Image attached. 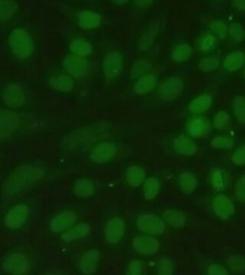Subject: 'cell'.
Listing matches in <instances>:
<instances>
[{
	"label": "cell",
	"instance_id": "obj_9",
	"mask_svg": "<svg viewBox=\"0 0 245 275\" xmlns=\"http://www.w3.org/2000/svg\"><path fill=\"white\" fill-rule=\"evenodd\" d=\"M132 245L137 252L143 255H152L159 249V244L154 238L145 236L137 237L133 240Z\"/></svg>",
	"mask_w": 245,
	"mask_h": 275
},
{
	"label": "cell",
	"instance_id": "obj_45",
	"mask_svg": "<svg viewBox=\"0 0 245 275\" xmlns=\"http://www.w3.org/2000/svg\"><path fill=\"white\" fill-rule=\"evenodd\" d=\"M141 270H142V265L138 261H133L129 265V271L132 274H139L141 272Z\"/></svg>",
	"mask_w": 245,
	"mask_h": 275
},
{
	"label": "cell",
	"instance_id": "obj_2",
	"mask_svg": "<svg viewBox=\"0 0 245 275\" xmlns=\"http://www.w3.org/2000/svg\"><path fill=\"white\" fill-rule=\"evenodd\" d=\"M9 43L12 51L19 57H28L33 52V41L26 31L16 29L10 35Z\"/></svg>",
	"mask_w": 245,
	"mask_h": 275
},
{
	"label": "cell",
	"instance_id": "obj_18",
	"mask_svg": "<svg viewBox=\"0 0 245 275\" xmlns=\"http://www.w3.org/2000/svg\"><path fill=\"white\" fill-rule=\"evenodd\" d=\"M90 226L87 223H81L76 225L73 228H70L65 231V233L62 235V239L65 242H71L77 239L82 238L89 233Z\"/></svg>",
	"mask_w": 245,
	"mask_h": 275
},
{
	"label": "cell",
	"instance_id": "obj_26",
	"mask_svg": "<svg viewBox=\"0 0 245 275\" xmlns=\"http://www.w3.org/2000/svg\"><path fill=\"white\" fill-rule=\"evenodd\" d=\"M94 191L93 183L86 179L79 180L75 185V192L78 196L87 198L90 196Z\"/></svg>",
	"mask_w": 245,
	"mask_h": 275
},
{
	"label": "cell",
	"instance_id": "obj_38",
	"mask_svg": "<svg viewBox=\"0 0 245 275\" xmlns=\"http://www.w3.org/2000/svg\"><path fill=\"white\" fill-rule=\"evenodd\" d=\"M229 121H230V118L227 113L219 112L218 113V115L215 117L214 124L217 128H222V127L226 126L229 123Z\"/></svg>",
	"mask_w": 245,
	"mask_h": 275
},
{
	"label": "cell",
	"instance_id": "obj_39",
	"mask_svg": "<svg viewBox=\"0 0 245 275\" xmlns=\"http://www.w3.org/2000/svg\"><path fill=\"white\" fill-rule=\"evenodd\" d=\"M236 196L240 201H245V175L242 176L237 182Z\"/></svg>",
	"mask_w": 245,
	"mask_h": 275
},
{
	"label": "cell",
	"instance_id": "obj_27",
	"mask_svg": "<svg viewBox=\"0 0 245 275\" xmlns=\"http://www.w3.org/2000/svg\"><path fill=\"white\" fill-rule=\"evenodd\" d=\"M50 84L56 90L59 91H69L73 88V81L66 76H58L50 80Z\"/></svg>",
	"mask_w": 245,
	"mask_h": 275
},
{
	"label": "cell",
	"instance_id": "obj_37",
	"mask_svg": "<svg viewBox=\"0 0 245 275\" xmlns=\"http://www.w3.org/2000/svg\"><path fill=\"white\" fill-rule=\"evenodd\" d=\"M234 142L229 138L218 137L212 141V145L216 148H231Z\"/></svg>",
	"mask_w": 245,
	"mask_h": 275
},
{
	"label": "cell",
	"instance_id": "obj_50",
	"mask_svg": "<svg viewBox=\"0 0 245 275\" xmlns=\"http://www.w3.org/2000/svg\"></svg>",
	"mask_w": 245,
	"mask_h": 275
},
{
	"label": "cell",
	"instance_id": "obj_23",
	"mask_svg": "<svg viewBox=\"0 0 245 275\" xmlns=\"http://www.w3.org/2000/svg\"><path fill=\"white\" fill-rule=\"evenodd\" d=\"M80 25L85 29H93L99 26L100 16L99 14L92 12H83L80 14Z\"/></svg>",
	"mask_w": 245,
	"mask_h": 275
},
{
	"label": "cell",
	"instance_id": "obj_24",
	"mask_svg": "<svg viewBox=\"0 0 245 275\" xmlns=\"http://www.w3.org/2000/svg\"><path fill=\"white\" fill-rule=\"evenodd\" d=\"M144 178H145V172L138 166L129 167L126 171V180L131 186L140 185L144 181Z\"/></svg>",
	"mask_w": 245,
	"mask_h": 275
},
{
	"label": "cell",
	"instance_id": "obj_4",
	"mask_svg": "<svg viewBox=\"0 0 245 275\" xmlns=\"http://www.w3.org/2000/svg\"><path fill=\"white\" fill-rule=\"evenodd\" d=\"M27 258L20 253L10 255L4 263V270L10 274L20 275L24 274L28 270Z\"/></svg>",
	"mask_w": 245,
	"mask_h": 275
},
{
	"label": "cell",
	"instance_id": "obj_41",
	"mask_svg": "<svg viewBox=\"0 0 245 275\" xmlns=\"http://www.w3.org/2000/svg\"><path fill=\"white\" fill-rule=\"evenodd\" d=\"M232 160L237 165H245V145L240 147L232 156Z\"/></svg>",
	"mask_w": 245,
	"mask_h": 275
},
{
	"label": "cell",
	"instance_id": "obj_6",
	"mask_svg": "<svg viewBox=\"0 0 245 275\" xmlns=\"http://www.w3.org/2000/svg\"><path fill=\"white\" fill-rule=\"evenodd\" d=\"M183 89L182 80L178 78H172L164 82L160 87V96L165 101H173L177 99Z\"/></svg>",
	"mask_w": 245,
	"mask_h": 275
},
{
	"label": "cell",
	"instance_id": "obj_1",
	"mask_svg": "<svg viewBox=\"0 0 245 275\" xmlns=\"http://www.w3.org/2000/svg\"><path fill=\"white\" fill-rule=\"evenodd\" d=\"M42 174L41 167H38L36 165L22 166L14 171L13 175H11L5 188L10 193L19 192L35 183L39 178H41Z\"/></svg>",
	"mask_w": 245,
	"mask_h": 275
},
{
	"label": "cell",
	"instance_id": "obj_16",
	"mask_svg": "<svg viewBox=\"0 0 245 275\" xmlns=\"http://www.w3.org/2000/svg\"><path fill=\"white\" fill-rule=\"evenodd\" d=\"M18 123L19 119L14 113L0 111V131H14Z\"/></svg>",
	"mask_w": 245,
	"mask_h": 275
},
{
	"label": "cell",
	"instance_id": "obj_43",
	"mask_svg": "<svg viewBox=\"0 0 245 275\" xmlns=\"http://www.w3.org/2000/svg\"><path fill=\"white\" fill-rule=\"evenodd\" d=\"M212 29L214 31H216V33L218 34V36L221 38V39H224L225 36H226V32H227V29H226V26L221 22V21H214L212 23Z\"/></svg>",
	"mask_w": 245,
	"mask_h": 275
},
{
	"label": "cell",
	"instance_id": "obj_21",
	"mask_svg": "<svg viewBox=\"0 0 245 275\" xmlns=\"http://www.w3.org/2000/svg\"><path fill=\"white\" fill-rule=\"evenodd\" d=\"M245 55L241 52H235L228 55L224 61V67L228 71H236L240 69L245 62Z\"/></svg>",
	"mask_w": 245,
	"mask_h": 275
},
{
	"label": "cell",
	"instance_id": "obj_11",
	"mask_svg": "<svg viewBox=\"0 0 245 275\" xmlns=\"http://www.w3.org/2000/svg\"><path fill=\"white\" fill-rule=\"evenodd\" d=\"M116 152L115 145L110 143H103L98 144L92 150L90 157L95 163H105L108 162L114 156Z\"/></svg>",
	"mask_w": 245,
	"mask_h": 275
},
{
	"label": "cell",
	"instance_id": "obj_46",
	"mask_svg": "<svg viewBox=\"0 0 245 275\" xmlns=\"http://www.w3.org/2000/svg\"><path fill=\"white\" fill-rule=\"evenodd\" d=\"M214 38L213 37H207L206 39H205L204 41H203V43H202V48L203 49H209V48H211L212 46H213V44H214Z\"/></svg>",
	"mask_w": 245,
	"mask_h": 275
},
{
	"label": "cell",
	"instance_id": "obj_8",
	"mask_svg": "<svg viewBox=\"0 0 245 275\" xmlns=\"http://www.w3.org/2000/svg\"><path fill=\"white\" fill-rule=\"evenodd\" d=\"M64 67L72 76L77 78L84 76L88 71L86 61L78 55H68L64 60Z\"/></svg>",
	"mask_w": 245,
	"mask_h": 275
},
{
	"label": "cell",
	"instance_id": "obj_5",
	"mask_svg": "<svg viewBox=\"0 0 245 275\" xmlns=\"http://www.w3.org/2000/svg\"><path fill=\"white\" fill-rule=\"evenodd\" d=\"M104 71L109 79L116 78L122 71V56L118 52H111L107 55L104 60Z\"/></svg>",
	"mask_w": 245,
	"mask_h": 275
},
{
	"label": "cell",
	"instance_id": "obj_15",
	"mask_svg": "<svg viewBox=\"0 0 245 275\" xmlns=\"http://www.w3.org/2000/svg\"><path fill=\"white\" fill-rule=\"evenodd\" d=\"M76 220V217L71 212H64L59 216H57L51 222V229L55 232H61L69 228Z\"/></svg>",
	"mask_w": 245,
	"mask_h": 275
},
{
	"label": "cell",
	"instance_id": "obj_42",
	"mask_svg": "<svg viewBox=\"0 0 245 275\" xmlns=\"http://www.w3.org/2000/svg\"><path fill=\"white\" fill-rule=\"evenodd\" d=\"M158 273L160 275H171L173 273V265L171 261L167 259L162 260L158 267Z\"/></svg>",
	"mask_w": 245,
	"mask_h": 275
},
{
	"label": "cell",
	"instance_id": "obj_28",
	"mask_svg": "<svg viewBox=\"0 0 245 275\" xmlns=\"http://www.w3.org/2000/svg\"><path fill=\"white\" fill-rule=\"evenodd\" d=\"M179 183H180L181 189L185 193H191L195 189L197 185L196 179L190 173H183L179 177Z\"/></svg>",
	"mask_w": 245,
	"mask_h": 275
},
{
	"label": "cell",
	"instance_id": "obj_40",
	"mask_svg": "<svg viewBox=\"0 0 245 275\" xmlns=\"http://www.w3.org/2000/svg\"><path fill=\"white\" fill-rule=\"evenodd\" d=\"M14 11L13 5L10 2H3L0 4V18L5 19L9 17Z\"/></svg>",
	"mask_w": 245,
	"mask_h": 275
},
{
	"label": "cell",
	"instance_id": "obj_7",
	"mask_svg": "<svg viewBox=\"0 0 245 275\" xmlns=\"http://www.w3.org/2000/svg\"><path fill=\"white\" fill-rule=\"evenodd\" d=\"M28 209L24 205L15 206L5 218V223L10 228H19L27 218Z\"/></svg>",
	"mask_w": 245,
	"mask_h": 275
},
{
	"label": "cell",
	"instance_id": "obj_17",
	"mask_svg": "<svg viewBox=\"0 0 245 275\" xmlns=\"http://www.w3.org/2000/svg\"><path fill=\"white\" fill-rule=\"evenodd\" d=\"M176 151L179 154L183 155H192L196 152V145L191 141V139L181 136L177 139L175 143Z\"/></svg>",
	"mask_w": 245,
	"mask_h": 275
},
{
	"label": "cell",
	"instance_id": "obj_22",
	"mask_svg": "<svg viewBox=\"0 0 245 275\" xmlns=\"http://www.w3.org/2000/svg\"><path fill=\"white\" fill-rule=\"evenodd\" d=\"M156 79L154 76H146L138 80L135 86V91L138 94H147L154 89L156 85Z\"/></svg>",
	"mask_w": 245,
	"mask_h": 275
},
{
	"label": "cell",
	"instance_id": "obj_34",
	"mask_svg": "<svg viewBox=\"0 0 245 275\" xmlns=\"http://www.w3.org/2000/svg\"><path fill=\"white\" fill-rule=\"evenodd\" d=\"M218 65H219V63H218L217 59H214V58H204V59H202L199 62L198 67L203 72H210V71L216 70L218 68Z\"/></svg>",
	"mask_w": 245,
	"mask_h": 275
},
{
	"label": "cell",
	"instance_id": "obj_30",
	"mask_svg": "<svg viewBox=\"0 0 245 275\" xmlns=\"http://www.w3.org/2000/svg\"><path fill=\"white\" fill-rule=\"evenodd\" d=\"M228 265L233 272L235 273H245V258L241 255H234L229 258Z\"/></svg>",
	"mask_w": 245,
	"mask_h": 275
},
{
	"label": "cell",
	"instance_id": "obj_32",
	"mask_svg": "<svg viewBox=\"0 0 245 275\" xmlns=\"http://www.w3.org/2000/svg\"><path fill=\"white\" fill-rule=\"evenodd\" d=\"M235 113L240 122L245 124V98L238 97L235 101Z\"/></svg>",
	"mask_w": 245,
	"mask_h": 275
},
{
	"label": "cell",
	"instance_id": "obj_13",
	"mask_svg": "<svg viewBox=\"0 0 245 275\" xmlns=\"http://www.w3.org/2000/svg\"><path fill=\"white\" fill-rule=\"evenodd\" d=\"M213 206L216 213L223 219H227L231 217L235 211V208L231 200L225 195L216 197Z\"/></svg>",
	"mask_w": 245,
	"mask_h": 275
},
{
	"label": "cell",
	"instance_id": "obj_10",
	"mask_svg": "<svg viewBox=\"0 0 245 275\" xmlns=\"http://www.w3.org/2000/svg\"><path fill=\"white\" fill-rule=\"evenodd\" d=\"M124 233V224L121 219L114 218L109 221L106 227V238L111 244L118 243Z\"/></svg>",
	"mask_w": 245,
	"mask_h": 275
},
{
	"label": "cell",
	"instance_id": "obj_3",
	"mask_svg": "<svg viewBox=\"0 0 245 275\" xmlns=\"http://www.w3.org/2000/svg\"><path fill=\"white\" fill-rule=\"evenodd\" d=\"M137 225L140 230L149 234H160L165 229V225L162 220L151 214L140 216L137 220Z\"/></svg>",
	"mask_w": 245,
	"mask_h": 275
},
{
	"label": "cell",
	"instance_id": "obj_49",
	"mask_svg": "<svg viewBox=\"0 0 245 275\" xmlns=\"http://www.w3.org/2000/svg\"><path fill=\"white\" fill-rule=\"evenodd\" d=\"M114 2H116L117 4H124V3H126L128 0H113Z\"/></svg>",
	"mask_w": 245,
	"mask_h": 275
},
{
	"label": "cell",
	"instance_id": "obj_44",
	"mask_svg": "<svg viewBox=\"0 0 245 275\" xmlns=\"http://www.w3.org/2000/svg\"><path fill=\"white\" fill-rule=\"evenodd\" d=\"M208 274L211 275H227L228 272L219 265H212L208 270Z\"/></svg>",
	"mask_w": 245,
	"mask_h": 275
},
{
	"label": "cell",
	"instance_id": "obj_36",
	"mask_svg": "<svg viewBox=\"0 0 245 275\" xmlns=\"http://www.w3.org/2000/svg\"><path fill=\"white\" fill-rule=\"evenodd\" d=\"M230 35L237 41H243L245 38V31L240 24H233L230 27Z\"/></svg>",
	"mask_w": 245,
	"mask_h": 275
},
{
	"label": "cell",
	"instance_id": "obj_47",
	"mask_svg": "<svg viewBox=\"0 0 245 275\" xmlns=\"http://www.w3.org/2000/svg\"><path fill=\"white\" fill-rule=\"evenodd\" d=\"M234 2L240 10L245 11V0H234Z\"/></svg>",
	"mask_w": 245,
	"mask_h": 275
},
{
	"label": "cell",
	"instance_id": "obj_25",
	"mask_svg": "<svg viewBox=\"0 0 245 275\" xmlns=\"http://www.w3.org/2000/svg\"><path fill=\"white\" fill-rule=\"evenodd\" d=\"M70 49L73 53L80 56H84L92 52V46L90 43L83 40H75L70 45Z\"/></svg>",
	"mask_w": 245,
	"mask_h": 275
},
{
	"label": "cell",
	"instance_id": "obj_20",
	"mask_svg": "<svg viewBox=\"0 0 245 275\" xmlns=\"http://www.w3.org/2000/svg\"><path fill=\"white\" fill-rule=\"evenodd\" d=\"M211 105H212V98L208 95H203L193 100L189 108L191 112L199 113L208 110L211 107Z\"/></svg>",
	"mask_w": 245,
	"mask_h": 275
},
{
	"label": "cell",
	"instance_id": "obj_35",
	"mask_svg": "<svg viewBox=\"0 0 245 275\" xmlns=\"http://www.w3.org/2000/svg\"><path fill=\"white\" fill-rule=\"evenodd\" d=\"M150 63L148 61H146V60H139L133 66L132 71H131V75H132L133 78L137 77V76H140L143 73H145L146 71H148L150 69Z\"/></svg>",
	"mask_w": 245,
	"mask_h": 275
},
{
	"label": "cell",
	"instance_id": "obj_19",
	"mask_svg": "<svg viewBox=\"0 0 245 275\" xmlns=\"http://www.w3.org/2000/svg\"><path fill=\"white\" fill-rule=\"evenodd\" d=\"M163 216L165 221L174 227L179 228L185 224L186 218L182 212L175 211V210H168L164 212Z\"/></svg>",
	"mask_w": 245,
	"mask_h": 275
},
{
	"label": "cell",
	"instance_id": "obj_29",
	"mask_svg": "<svg viewBox=\"0 0 245 275\" xmlns=\"http://www.w3.org/2000/svg\"><path fill=\"white\" fill-rule=\"evenodd\" d=\"M158 190H159V183L157 182V180L150 178L145 183L144 191H145V197L148 200H151L156 196L158 193Z\"/></svg>",
	"mask_w": 245,
	"mask_h": 275
},
{
	"label": "cell",
	"instance_id": "obj_12",
	"mask_svg": "<svg viewBox=\"0 0 245 275\" xmlns=\"http://www.w3.org/2000/svg\"><path fill=\"white\" fill-rule=\"evenodd\" d=\"M5 104L11 107H18L24 102V95L21 88L15 84L9 85L3 94Z\"/></svg>",
	"mask_w": 245,
	"mask_h": 275
},
{
	"label": "cell",
	"instance_id": "obj_31",
	"mask_svg": "<svg viewBox=\"0 0 245 275\" xmlns=\"http://www.w3.org/2000/svg\"><path fill=\"white\" fill-rule=\"evenodd\" d=\"M191 54V48L189 45H180L174 51L173 57L176 61L186 60Z\"/></svg>",
	"mask_w": 245,
	"mask_h": 275
},
{
	"label": "cell",
	"instance_id": "obj_14",
	"mask_svg": "<svg viewBox=\"0 0 245 275\" xmlns=\"http://www.w3.org/2000/svg\"><path fill=\"white\" fill-rule=\"evenodd\" d=\"M100 259V254L98 250L91 249L87 251L83 256L80 263V269L83 274H93L97 270V265Z\"/></svg>",
	"mask_w": 245,
	"mask_h": 275
},
{
	"label": "cell",
	"instance_id": "obj_48",
	"mask_svg": "<svg viewBox=\"0 0 245 275\" xmlns=\"http://www.w3.org/2000/svg\"><path fill=\"white\" fill-rule=\"evenodd\" d=\"M152 1L153 0H137V3L141 6H147V5H150Z\"/></svg>",
	"mask_w": 245,
	"mask_h": 275
},
{
	"label": "cell",
	"instance_id": "obj_33",
	"mask_svg": "<svg viewBox=\"0 0 245 275\" xmlns=\"http://www.w3.org/2000/svg\"><path fill=\"white\" fill-rule=\"evenodd\" d=\"M205 124L202 119L200 118H193L188 123V130L191 135L199 136L204 132Z\"/></svg>",
	"mask_w": 245,
	"mask_h": 275
}]
</instances>
